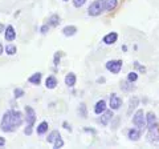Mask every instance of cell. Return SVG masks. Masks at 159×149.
Instances as JSON below:
<instances>
[{
    "label": "cell",
    "mask_w": 159,
    "mask_h": 149,
    "mask_svg": "<svg viewBox=\"0 0 159 149\" xmlns=\"http://www.w3.org/2000/svg\"><path fill=\"white\" fill-rule=\"evenodd\" d=\"M24 123V116L23 113L20 111H15V109H9L6 113L3 115V118H2V131L3 132H15L16 129L21 125Z\"/></svg>",
    "instance_id": "1"
},
{
    "label": "cell",
    "mask_w": 159,
    "mask_h": 149,
    "mask_svg": "<svg viewBox=\"0 0 159 149\" xmlns=\"http://www.w3.org/2000/svg\"><path fill=\"white\" fill-rule=\"evenodd\" d=\"M25 120H27V128L24 133L27 136H31L34 121H36V112H34V109L32 107H25Z\"/></svg>",
    "instance_id": "2"
},
{
    "label": "cell",
    "mask_w": 159,
    "mask_h": 149,
    "mask_svg": "<svg viewBox=\"0 0 159 149\" xmlns=\"http://www.w3.org/2000/svg\"><path fill=\"white\" fill-rule=\"evenodd\" d=\"M103 9H105V2L103 0H96V2H93L90 4V7L88 9V13L90 16H98V15L102 13Z\"/></svg>",
    "instance_id": "3"
},
{
    "label": "cell",
    "mask_w": 159,
    "mask_h": 149,
    "mask_svg": "<svg viewBox=\"0 0 159 149\" xmlns=\"http://www.w3.org/2000/svg\"><path fill=\"white\" fill-rule=\"evenodd\" d=\"M133 123L134 125L139 129H143L146 127V116H145V112H143V109H139L137 111V113L133 116Z\"/></svg>",
    "instance_id": "4"
},
{
    "label": "cell",
    "mask_w": 159,
    "mask_h": 149,
    "mask_svg": "<svg viewBox=\"0 0 159 149\" xmlns=\"http://www.w3.org/2000/svg\"><path fill=\"white\" fill-rule=\"evenodd\" d=\"M122 60H110L106 63V69L111 73H119L122 68Z\"/></svg>",
    "instance_id": "5"
},
{
    "label": "cell",
    "mask_w": 159,
    "mask_h": 149,
    "mask_svg": "<svg viewBox=\"0 0 159 149\" xmlns=\"http://www.w3.org/2000/svg\"><path fill=\"white\" fill-rule=\"evenodd\" d=\"M146 127L148 128V131H152V129H157L158 128V120H157V116L155 113H147L146 116Z\"/></svg>",
    "instance_id": "6"
},
{
    "label": "cell",
    "mask_w": 159,
    "mask_h": 149,
    "mask_svg": "<svg viewBox=\"0 0 159 149\" xmlns=\"http://www.w3.org/2000/svg\"><path fill=\"white\" fill-rule=\"evenodd\" d=\"M113 116H114V115H113V109H110V111L102 112V113H101V117L98 118V123L101 124V125H107V124L111 121Z\"/></svg>",
    "instance_id": "7"
},
{
    "label": "cell",
    "mask_w": 159,
    "mask_h": 149,
    "mask_svg": "<svg viewBox=\"0 0 159 149\" xmlns=\"http://www.w3.org/2000/svg\"><path fill=\"white\" fill-rule=\"evenodd\" d=\"M121 105H122V100L117 96V93H111L110 95V108L113 111H116V109H119Z\"/></svg>",
    "instance_id": "8"
},
{
    "label": "cell",
    "mask_w": 159,
    "mask_h": 149,
    "mask_svg": "<svg viewBox=\"0 0 159 149\" xmlns=\"http://www.w3.org/2000/svg\"><path fill=\"white\" fill-rule=\"evenodd\" d=\"M4 37H6L7 41H13L16 39V31L12 26H8L6 28V33H4Z\"/></svg>",
    "instance_id": "9"
},
{
    "label": "cell",
    "mask_w": 159,
    "mask_h": 149,
    "mask_svg": "<svg viewBox=\"0 0 159 149\" xmlns=\"http://www.w3.org/2000/svg\"><path fill=\"white\" fill-rule=\"evenodd\" d=\"M117 39H118V35L116 32H110V33H107L105 37L102 39V41L106 44V46H111V44H114L117 41Z\"/></svg>",
    "instance_id": "10"
},
{
    "label": "cell",
    "mask_w": 159,
    "mask_h": 149,
    "mask_svg": "<svg viewBox=\"0 0 159 149\" xmlns=\"http://www.w3.org/2000/svg\"><path fill=\"white\" fill-rule=\"evenodd\" d=\"M141 135H142V129H139V128L138 129H130L127 133V137L130 138L131 141H138Z\"/></svg>",
    "instance_id": "11"
},
{
    "label": "cell",
    "mask_w": 159,
    "mask_h": 149,
    "mask_svg": "<svg viewBox=\"0 0 159 149\" xmlns=\"http://www.w3.org/2000/svg\"><path fill=\"white\" fill-rule=\"evenodd\" d=\"M105 111H106V103H105V100L97 101L96 107H94V112H96V115H101V113L105 112Z\"/></svg>",
    "instance_id": "12"
},
{
    "label": "cell",
    "mask_w": 159,
    "mask_h": 149,
    "mask_svg": "<svg viewBox=\"0 0 159 149\" xmlns=\"http://www.w3.org/2000/svg\"><path fill=\"white\" fill-rule=\"evenodd\" d=\"M76 81H77V77H76V74H74L73 72H70V73H68L66 76H65V84L68 87H74V84H76Z\"/></svg>",
    "instance_id": "13"
},
{
    "label": "cell",
    "mask_w": 159,
    "mask_h": 149,
    "mask_svg": "<svg viewBox=\"0 0 159 149\" xmlns=\"http://www.w3.org/2000/svg\"><path fill=\"white\" fill-rule=\"evenodd\" d=\"M138 104H139L138 97H133V99H130V103H129V109H127V115H129V116H131L133 111L138 107Z\"/></svg>",
    "instance_id": "14"
},
{
    "label": "cell",
    "mask_w": 159,
    "mask_h": 149,
    "mask_svg": "<svg viewBox=\"0 0 159 149\" xmlns=\"http://www.w3.org/2000/svg\"><path fill=\"white\" fill-rule=\"evenodd\" d=\"M45 87L48 89H54L57 87V79L54 77V76H49L47 77V80H45Z\"/></svg>",
    "instance_id": "15"
},
{
    "label": "cell",
    "mask_w": 159,
    "mask_h": 149,
    "mask_svg": "<svg viewBox=\"0 0 159 149\" xmlns=\"http://www.w3.org/2000/svg\"><path fill=\"white\" fill-rule=\"evenodd\" d=\"M62 33L65 35V36H73V35H76L77 33V27H74V26H66L65 28L62 29Z\"/></svg>",
    "instance_id": "16"
},
{
    "label": "cell",
    "mask_w": 159,
    "mask_h": 149,
    "mask_svg": "<svg viewBox=\"0 0 159 149\" xmlns=\"http://www.w3.org/2000/svg\"><path fill=\"white\" fill-rule=\"evenodd\" d=\"M28 81L31 83V84H33V85H39L40 81H41V73H40V72L33 73L32 76L28 79Z\"/></svg>",
    "instance_id": "17"
},
{
    "label": "cell",
    "mask_w": 159,
    "mask_h": 149,
    "mask_svg": "<svg viewBox=\"0 0 159 149\" xmlns=\"http://www.w3.org/2000/svg\"><path fill=\"white\" fill-rule=\"evenodd\" d=\"M105 2V9L106 11H113L117 7V0H103Z\"/></svg>",
    "instance_id": "18"
},
{
    "label": "cell",
    "mask_w": 159,
    "mask_h": 149,
    "mask_svg": "<svg viewBox=\"0 0 159 149\" xmlns=\"http://www.w3.org/2000/svg\"><path fill=\"white\" fill-rule=\"evenodd\" d=\"M58 137H61L60 132H58V131H52L51 133H49V136H48V138H47V141H48V142H51V144H53Z\"/></svg>",
    "instance_id": "19"
},
{
    "label": "cell",
    "mask_w": 159,
    "mask_h": 149,
    "mask_svg": "<svg viewBox=\"0 0 159 149\" xmlns=\"http://www.w3.org/2000/svg\"><path fill=\"white\" fill-rule=\"evenodd\" d=\"M48 24H49V27H57L60 24L58 15H52V16L49 17V20H48Z\"/></svg>",
    "instance_id": "20"
},
{
    "label": "cell",
    "mask_w": 159,
    "mask_h": 149,
    "mask_svg": "<svg viewBox=\"0 0 159 149\" xmlns=\"http://www.w3.org/2000/svg\"><path fill=\"white\" fill-rule=\"evenodd\" d=\"M48 123L47 121H43V123H40L39 124V127H37V135H44L47 131H48Z\"/></svg>",
    "instance_id": "21"
},
{
    "label": "cell",
    "mask_w": 159,
    "mask_h": 149,
    "mask_svg": "<svg viewBox=\"0 0 159 149\" xmlns=\"http://www.w3.org/2000/svg\"><path fill=\"white\" fill-rule=\"evenodd\" d=\"M78 115L81 116L82 118H86L88 117V111H86V105L84 103L80 104V107H78Z\"/></svg>",
    "instance_id": "22"
},
{
    "label": "cell",
    "mask_w": 159,
    "mask_h": 149,
    "mask_svg": "<svg viewBox=\"0 0 159 149\" xmlns=\"http://www.w3.org/2000/svg\"><path fill=\"white\" fill-rule=\"evenodd\" d=\"M16 51H17V48H16V46H13V44H8V46L6 47V52H7V55H9V56L15 55Z\"/></svg>",
    "instance_id": "23"
},
{
    "label": "cell",
    "mask_w": 159,
    "mask_h": 149,
    "mask_svg": "<svg viewBox=\"0 0 159 149\" xmlns=\"http://www.w3.org/2000/svg\"><path fill=\"white\" fill-rule=\"evenodd\" d=\"M121 89H123V91H133L134 85H133V83H130L127 80V83H122L121 84Z\"/></svg>",
    "instance_id": "24"
},
{
    "label": "cell",
    "mask_w": 159,
    "mask_h": 149,
    "mask_svg": "<svg viewBox=\"0 0 159 149\" xmlns=\"http://www.w3.org/2000/svg\"><path fill=\"white\" fill-rule=\"evenodd\" d=\"M127 80L130 81V83H135V81L138 80V74H137V72H130V73H129Z\"/></svg>",
    "instance_id": "25"
},
{
    "label": "cell",
    "mask_w": 159,
    "mask_h": 149,
    "mask_svg": "<svg viewBox=\"0 0 159 149\" xmlns=\"http://www.w3.org/2000/svg\"><path fill=\"white\" fill-rule=\"evenodd\" d=\"M62 147H64V141H62L61 137H58L57 140L53 142V148L54 149H58V148H62Z\"/></svg>",
    "instance_id": "26"
},
{
    "label": "cell",
    "mask_w": 159,
    "mask_h": 149,
    "mask_svg": "<svg viewBox=\"0 0 159 149\" xmlns=\"http://www.w3.org/2000/svg\"><path fill=\"white\" fill-rule=\"evenodd\" d=\"M61 52H56V53H54V59H53V64H54V65H58V64H60V57H61Z\"/></svg>",
    "instance_id": "27"
},
{
    "label": "cell",
    "mask_w": 159,
    "mask_h": 149,
    "mask_svg": "<svg viewBox=\"0 0 159 149\" xmlns=\"http://www.w3.org/2000/svg\"><path fill=\"white\" fill-rule=\"evenodd\" d=\"M85 3H86V0H73V6L76 7V8L82 7Z\"/></svg>",
    "instance_id": "28"
},
{
    "label": "cell",
    "mask_w": 159,
    "mask_h": 149,
    "mask_svg": "<svg viewBox=\"0 0 159 149\" xmlns=\"http://www.w3.org/2000/svg\"><path fill=\"white\" fill-rule=\"evenodd\" d=\"M13 93H15V97L19 99V97H21V96L24 95V89H21V88H16V89L13 91Z\"/></svg>",
    "instance_id": "29"
},
{
    "label": "cell",
    "mask_w": 159,
    "mask_h": 149,
    "mask_svg": "<svg viewBox=\"0 0 159 149\" xmlns=\"http://www.w3.org/2000/svg\"><path fill=\"white\" fill-rule=\"evenodd\" d=\"M134 65H135V68H137V69H139V71H141L142 73H145V72H146V68H145V67H142V65H141V64H139L138 61L134 63Z\"/></svg>",
    "instance_id": "30"
},
{
    "label": "cell",
    "mask_w": 159,
    "mask_h": 149,
    "mask_svg": "<svg viewBox=\"0 0 159 149\" xmlns=\"http://www.w3.org/2000/svg\"><path fill=\"white\" fill-rule=\"evenodd\" d=\"M48 31H49V24H44V26L40 28V32H41L43 35H45Z\"/></svg>",
    "instance_id": "31"
},
{
    "label": "cell",
    "mask_w": 159,
    "mask_h": 149,
    "mask_svg": "<svg viewBox=\"0 0 159 149\" xmlns=\"http://www.w3.org/2000/svg\"><path fill=\"white\" fill-rule=\"evenodd\" d=\"M3 145H6V140L3 137H0V147H3Z\"/></svg>",
    "instance_id": "32"
},
{
    "label": "cell",
    "mask_w": 159,
    "mask_h": 149,
    "mask_svg": "<svg viewBox=\"0 0 159 149\" xmlns=\"http://www.w3.org/2000/svg\"><path fill=\"white\" fill-rule=\"evenodd\" d=\"M64 128H65V129H69V131H72V129H70V127L68 125V123H66V121L64 123Z\"/></svg>",
    "instance_id": "33"
},
{
    "label": "cell",
    "mask_w": 159,
    "mask_h": 149,
    "mask_svg": "<svg viewBox=\"0 0 159 149\" xmlns=\"http://www.w3.org/2000/svg\"><path fill=\"white\" fill-rule=\"evenodd\" d=\"M3 31H6V27H4L3 24H0V32H3Z\"/></svg>",
    "instance_id": "34"
},
{
    "label": "cell",
    "mask_w": 159,
    "mask_h": 149,
    "mask_svg": "<svg viewBox=\"0 0 159 149\" xmlns=\"http://www.w3.org/2000/svg\"><path fill=\"white\" fill-rule=\"evenodd\" d=\"M3 51H4V49H3V46H2V43H0V55L3 53Z\"/></svg>",
    "instance_id": "35"
},
{
    "label": "cell",
    "mask_w": 159,
    "mask_h": 149,
    "mask_svg": "<svg viewBox=\"0 0 159 149\" xmlns=\"http://www.w3.org/2000/svg\"><path fill=\"white\" fill-rule=\"evenodd\" d=\"M64 2H68V0H64Z\"/></svg>",
    "instance_id": "36"
}]
</instances>
